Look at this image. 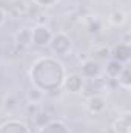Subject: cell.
Returning <instances> with one entry per match:
<instances>
[{
  "label": "cell",
  "instance_id": "cell-18",
  "mask_svg": "<svg viewBox=\"0 0 131 133\" xmlns=\"http://www.w3.org/2000/svg\"><path fill=\"white\" fill-rule=\"evenodd\" d=\"M6 19H8V12H6V9H5V8H2V6H0V26H3V25H5Z\"/></svg>",
  "mask_w": 131,
  "mask_h": 133
},
{
  "label": "cell",
  "instance_id": "cell-6",
  "mask_svg": "<svg viewBox=\"0 0 131 133\" xmlns=\"http://www.w3.org/2000/svg\"><path fill=\"white\" fill-rule=\"evenodd\" d=\"M0 133H31L26 122L20 119H6L0 124Z\"/></svg>",
  "mask_w": 131,
  "mask_h": 133
},
{
  "label": "cell",
  "instance_id": "cell-1",
  "mask_svg": "<svg viewBox=\"0 0 131 133\" xmlns=\"http://www.w3.org/2000/svg\"><path fill=\"white\" fill-rule=\"evenodd\" d=\"M65 77V65L54 56H42L35 59L30 70L31 84L43 93L59 91L63 87Z\"/></svg>",
  "mask_w": 131,
  "mask_h": 133
},
{
  "label": "cell",
  "instance_id": "cell-17",
  "mask_svg": "<svg viewBox=\"0 0 131 133\" xmlns=\"http://www.w3.org/2000/svg\"><path fill=\"white\" fill-rule=\"evenodd\" d=\"M9 98H11V99H9V101H8V99L5 101V108H6L8 111H11V110H12V108L16 107V98H14L12 95H11Z\"/></svg>",
  "mask_w": 131,
  "mask_h": 133
},
{
  "label": "cell",
  "instance_id": "cell-2",
  "mask_svg": "<svg viewBox=\"0 0 131 133\" xmlns=\"http://www.w3.org/2000/svg\"><path fill=\"white\" fill-rule=\"evenodd\" d=\"M51 48V51L57 56V57H65L71 53V48H72V40L71 37L63 31H59V33L53 34V39L48 45Z\"/></svg>",
  "mask_w": 131,
  "mask_h": 133
},
{
  "label": "cell",
  "instance_id": "cell-5",
  "mask_svg": "<svg viewBox=\"0 0 131 133\" xmlns=\"http://www.w3.org/2000/svg\"><path fill=\"white\" fill-rule=\"evenodd\" d=\"M83 87H85V79L82 77V74H77V73L66 74L65 81H63V88L68 93L77 95L83 90Z\"/></svg>",
  "mask_w": 131,
  "mask_h": 133
},
{
  "label": "cell",
  "instance_id": "cell-10",
  "mask_svg": "<svg viewBox=\"0 0 131 133\" xmlns=\"http://www.w3.org/2000/svg\"><path fill=\"white\" fill-rule=\"evenodd\" d=\"M113 59H116V61H119L120 64H128V61L131 59V46L127 43V42H123V43H119L116 48H114V51H113Z\"/></svg>",
  "mask_w": 131,
  "mask_h": 133
},
{
  "label": "cell",
  "instance_id": "cell-16",
  "mask_svg": "<svg viewBox=\"0 0 131 133\" xmlns=\"http://www.w3.org/2000/svg\"><path fill=\"white\" fill-rule=\"evenodd\" d=\"M34 3L40 8H48V6H54L56 3H59L60 0H33Z\"/></svg>",
  "mask_w": 131,
  "mask_h": 133
},
{
  "label": "cell",
  "instance_id": "cell-15",
  "mask_svg": "<svg viewBox=\"0 0 131 133\" xmlns=\"http://www.w3.org/2000/svg\"><path fill=\"white\" fill-rule=\"evenodd\" d=\"M125 22H127V14H125L122 9H116V11H113V12L110 14V23H111L113 26H116V28L123 26Z\"/></svg>",
  "mask_w": 131,
  "mask_h": 133
},
{
  "label": "cell",
  "instance_id": "cell-4",
  "mask_svg": "<svg viewBox=\"0 0 131 133\" xmlns=\"http://www.w3.org/2000/svg\"><path fill=\"white\" fill-rule=\"evenodd\" d=\"M82 77L83 79H90V81H96L99 79V76L102 74L103 71V66L102 64L96 61V59H86L83 64H82Z\"/></svg>",
  "mask_w": 131,
  "mask_h": 133
},
{
  "label": "cell",
  "instance_id": "cell-12",
  "mask_svg": "<svg viewBox=\"0 0 131 133\" xmlns=\"http://www.w3.org/2000/svg\"><path fill=\"white\" fill-rule=\"evenodd\" d=\"M117 84L119 87H122L123 90H130L131 88V68L128 65L123 66V70L120 71V74L117 76Z\"/></svg>",
  "mask_w": 131,
  "mask_h": 133
},
{
  "label": "cell",
  "instance_id": "cell-13",
  "mask_svg": "<svg viewBox=\"0 0 131 133\" xmlns=\"http://www.w3.org/2000/svg\"><path fill=\"white\" fill-rule=\"evenodd\" d=\"M43 98H45V93H43L42 90H39L37 87H34V85H31V87L28 88V91H26V99H28L30 104L39 105V104L43 102Z\"/></svg>",
  "mask_w": 131,
  "mask_h": 133
},
{
  "label": "cell",
  "instance_id": "cell-3",
  "mask_svg": "<svg viewBox=\"0 0 131 133\" xmlns=\"http://www.w3.org/2000/svg\"><path fill=\"white\" fill-rule=\"evenodd\" d=\"M53 31L48 25H35L33 30H31V43L35 46H48L51 39H53Z\"/></svg>",
  "mask_w": 131,
  "mask_h": 133
},
{
  "label": "cell",
  "instance_id": "cell-7",
  "mask_svg": "<svg viewBox=\"0 0 131 133\" xmlns=\"http://www.w3.org/2000/svg\"><path fill=\"white\" fill-rule=\"evenodd\" d=\"M113 132L114 133H131V113L125 111L119 115L113 122Z\"/></svg>",
  "mask_w": 131,
  "mask_h": 133
},
{
  "label": "cell",
  "instance_id": "cell-11",
  "mask_svg": "<svg viewBox=\"0 0 131 133\" xmlns=\"http://www.w3.org/2000/svg\"><path fill=\"white\" fill-rule=\"evenodd\" d=\"M125 64H120L119 61L116 59H110L106 62V66H105V73L110 79H117V76L120 74V71L123 70Z\"/></svg>",
  "mask_w": 131,
  "mask_h": 133
},
{
  "label": "cell",
  "instance_id": "cell-14",
  "mask_svg": "<svg viewBox=\"0 0 131 133\" xmlns=\"http://www.w3.org/2000/svg\"><path fill=\"white\" fill-rule=\"evenodd\" d=\"M16 42L20 45V46H28L31 45V30L30 28H22L16 33Z\"/></svg>",
  "mask_w": 131,
  "mask_h": 133
},
{
  "label": "cell",
  "instance_id": "cell-9",
  "mask_svg": "<svg viewBox=\"0 0 131 133\" xmlns=\"http://www.w3.org/2000/svg\"><path fill=\"white\" fill-rule=\"evenodd\" d=\"M39 133H71L68 125L60 119H51L45 125L40 127Z\"/></svg>",
  "mask_w": 131,
  "mask_h": 133
},
{
  "label": "cell",
  "instance_id": "cell-8",
  "mask_svg": "<svg viewBox=\"0 0 131 133\" xmlns=\"http://www.w3.org/2000/svg\"><path fill=\"white\" fill-rule=\"evenodd\" d=\"M86 108L93 115H100L106 108V99L102 95H91L86 99Z\"/></svg>",
  "mask_w": 131,
  "mask_h": 133
}]
</instances>
